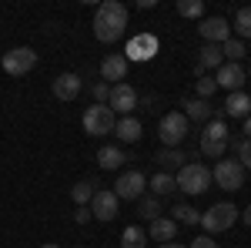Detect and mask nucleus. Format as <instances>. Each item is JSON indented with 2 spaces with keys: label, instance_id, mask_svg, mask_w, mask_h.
Returning <instances> with one entry per match:
<instances>
[{
  "label": "nucleus",
  "instance_id": "1",
  "mask_svg": "<svg viewBox=\"0 0 251 248\" xmlns=\"http://www.w3.org/2000/svg\"><path fill=\"white\" fill-rule=\"evenodd\" d=\"M124 27H127V7L121 3V0H107V3H100L94 14V37L100 44H114L121 34H124Z\"/></svg>",
  "mask_w": 251,
  "mask_h": 248
},
{
  "label": "nucleus",
  "instance_id": "2",
  "mask_svg": "<svg viewBox=\"0 0 251 248\" xmlns=\"http://www.w3.org/2000/svg\"><path fill=\"white\" fill-rule=\"evenodd\" d=\"M174 181H177V191H184V194H204L211 188V168L201 161H188L174 174Z\"/></svg>",
  "mask_w": 251,
  "mask_h": 248
},
{
  "label": "nucleus",
  "instance_id": "3",
  "mask_svg": "<svg viewBox=\"0 0 251 248\" xmlns=\"http://www.w3.org/2000/svg\"><path fill=\"white\" fill-rule=\"evenodd\" d=\"M228 124L221 121V117H211L208 124H204V131H201V154H208L214 161H221V154L228 151Z\"/></svg>",
  "mask_w": 251,
  "mask_h": 248
},
{
  "label": "nucleus",
  "instance_id": "4",
  "mask_svg": "<svg viewBox=\"0 0 251 248\" xmlns=\"http://www.w3.org/2000/svg\"><path fill=\"white\" fill-rule=\"evenodd\" d=\"M238 215H241V211L234 208L231 201H218V205H211V208L201 215V225H204V231H208V235H221V231L234 228Z\"/></svg>",
  "mask_w": 251,
  "mask_h": 248
},
{
  "label": "nucleus",
  "instance_id": "5",
  "mask_svg": "<svg viewBox=\"0 0 251 248\" xmlns=\"http://www.w3.org/2000/svg\"><path fill=\"white\" fill-rule=\"evenodd\" d=\"M188 117L181 114V111H168V114L157 121V138H161V144L164 148H181V141L188 138Z\"/></svg>",
  "mask_w": 251,
  "mask_h": 248
},
{
  "label": "nucleus",
  "instance_id": "6",
  "mask_svg": "<svg viewBox=\"0 0 251 248\" xmlns=\"http://www.w3.org/2000/svg\"><path fill=\"white\" fill-rule=\"evenodd\" d=\"M80 124H84V131L91 134V138H100V134H114V124H117V114L107 108V104H91L84 117H80Z\"/></svg>",
  "mask_w": 251,
  "mask_h": 248
},
{
  "label": "nucleus",
  "instance_id": "7",
  "mask_svg": "<svg viewBox=\"0 0 251 248\" xmlns=\"http://www.w3.org/2000/svg\"><path fill=\"white\" fill-rule=\"evenodd\" d=\"M0 67L10 77L30 74V71L37 67V51H34V47H14V51H7V54L0 57Z\"/></svg>",
  "mask_w": 251,
  "mask_h": 248
},
{
  "label": "nucleus",
  "instance_id": "8",
  "mask_svg": "<svg viewBox=\"0 0 251 248\" xmlns=\"http://www.w3.org/2000/svg\"><path fill=\"white\" fill-rule=\"evenodd\" d=\"M144 188H148V178L137 171H121L117 174V181H114V194H117V201H141L144 198Z\"/></svg>",
  "mask_w": 251,
  "mask_h": 248
},
{
  "label": "nucleus",
  "instance_id": "9",
  "mask_svg": "<svg viewBox=\"0 0 251 248\" xmlns=\"http://www.w3.org/2000/svg\"><path fill=\"white\" fill-rule=\"evenodd\" d=\"M211 181L225 191H241L245 188V168H241L238 161H225V158H221V161L214 165V171H211Z\"/></svg>",
  "mask_w": 251,
  "mask_h": 248
},
{
  "label": "nucleus",
  "instance_id": "10",
  "mask_svg": "<svg viewBox=\"0 0 251 248\" xmlns=\"http://www.w3.org/2000/svg\"><path fill=\"white\" fill-rule=\"evenodd\" d=\"M107 108L114 111V114L121 117H131L134 114V108H137V91L131 87V84H111V97H107Z\"/></svg>",
  "mask_w": 251,
  "mask_h": 248
},
{
  "label": "nucleus",
  "instance_id": "11",
  "mask_svg": "<svg viewBox=\"0 0 251 248\" xmlns=\"http://www.w3.org/2000/svg\"><path fill=\"white\" fill-rule=\"evenodd\" d=\"M117 205H121V201H117V194L111 188H97L87 208H91V218H97V221L107 225V221H114V218H117Z\"/></svg>",
  "mask_w": 251,
  "mask_h": 248
},
{
  "label": "nucleus",
  "instance_id": "12",
  "mask_svg": "<svg viewBox=\"0 0 251 248\" xmlns=\"http://www.w3.org/2000/svg\"><path fill=\"white\" fill-rule=\"evenodd\" d=\"M157 51H161V40H157L154 34H134V37L127 40L124 57H127V64H131V60H151Z\"/></svg>",
  "mask_w": 251,
  "mask_h": 248
},
{
  "label": "nucleus",
  "instance_id": "13",
  "mask_svg": "<svg viewBox=\"0 0 251 248\" xmlns=\"http://www.w3.org/2000/svg\"><path fill=\"white\" fill-rule=\"evenodd\" d=\"M50 91H54L57 101H74V97L84 91V81H80V74H74V71H64V74L54 77Z\"/></svg>",
  "mask_w": 251,
  "mask_h": 248
},
{
  "label": "nucleus",
  "instance_id": "14",
  "mask_svg": "<svg viewBox=\"0 0 251 248\" xmlns=\"http://www.w3.org/2000/svg\"><path fill=\"white\" fill-rule=\"evenodd\" d=\"M198 30H201L204 44H218V47H221L225 40H231V24H228L225 17H204Z\"/></svg>",
  "mask_w": 251,
  "mask_h": 248
},
{
  "label": "nucleus",
  "instance_id": "15",
  "mask_svg": "<svg viewBox=\"0 0 251 248\" xmlns=\"http://www.w3.org/2000/svg\"><path fill=\"white\" fill-rule=\"evenodd\" d=\"M214 81H218V87H225L228 94H234V91H241V87H245V67L225 60V64L214 71Z\"/></svg>",
  "mask_w": 251,
  "mask_h": 248
},
{
  "label": "nucleus",
  "instance_id": "16",
  "mask_svg": "<svg viewBox=\"0 0 251 248\" xmlns=\"http://www.w3.org/2000/svg\"><path fill=\"white\" fill-rule=\"evenodd\" d=\"M124 77H127V57H124V54H107V57L100 60V81L121 84Z\"/></svg>",
  "mask_w": 251,
  "mask_h": 248
},
{
  "label": "nucleus",
  "instance_id": "17",
  "mask_svg": "<svg viewBox=\"0 0 251 248\" xmlns=\"http://www.w3.org/2000/svg\"><path fill=\"white\" fill-rule=\"evenodd\" d=\"M181 108H184L181 114L188 117V121H201V124H208V121L214 117V108H211V101H201V97H191V101H184Z\"/></svg>",
  "mask_w": 251,
  "mask_h": 248
},
{
  "label": "nucleus",
  "instance_id": "18",
  "mask_svg": "<svg viewBox=\"0 0 251 248\" xmlns=\"http://www.w3.org/2000/svg\"><path fill=\"white\" fill-rule=\"evenodd\" d=\"M114 134L124 141V144H137V141H141V134H144V128H141V121L131 114V117H117Z\"/></svg>",
  "mask_w": 251,
  "mask_h": 248
},
{
  "label": "nucleus",
  "instance_id": "19",
  "mask_svg": "<svg viewBox=\"0 0 251 248\" xmlns=\"http://www.w3.org/2000/svg\"><path fill=\"white\" fill-rule=\"evenodd\" d=\"M188 161H191V158L181 151V148H161V151H157V165H161V171H168V174L181 171Z\"/></svg>",
  "mask_w": 251,
  "mask_h": 248
},
{
  "label": "nucleus",
  "instance_id": "20",
  "mask_svg": "<svg viewBox=\"0 0 251 248\" xmlns=\"http://www.w3.org/2000/svg\"><path fill=\"white\" fill-rule=\"evenodd\" d=\"M174 235H177V221L174 218H154L151 225H148V238H154V242H174Z\"/></svg>",
  "mask_w": 251,
  "mask_h": 248
},
{
  "label": "nucleus",
  "instance_id": "21",
  "mask_svg": "<svg viewBox=\"0 0 251 248\" xmlns=\"http://www.w3.org/2000/svg\"><path fill=\"white\" fill-rule=\"evenodd\" d=\"M225 114L228 117H248L251 114V97L245 94V91H234V94H228V101H225Z\"/></svg>",
  "mask_w": 251,
  "mask_h": 248
},
{
  "label": "nucleus",
  "instance_id": "22",
  "mask_svg": "<svg viewBox=\"0 0 251 248\" xmlns=\"http://www.w3.org/2000/svg\"><path fill=\"white\" fill-rule=\"evenodd\" d=\"M124 161H127V158H124V151H121V148H114V144H104V148L97 151V165H100L104 171H117Z\"/></svg>",
  "mask_w": 251,
  "mask_h": 248
},
{
  "label": "nucleus",
  "instance_id": "23",
  "mask_svg": "<svg viewBox=\"0 0 251 248\" xmlns=\"http://www.w3.org/2000/svg\"><path fill=\"white\" fill-rule=\"evenodd\" d=\"M148 188H151V194L154 198H168L171 191H177V181H174V174H168V171H157L151 181H148Z\"/></svg>",
  "mask_w": 251,
  "mask_h": 248
},
{
  "label": "nucleus",
  "instance_id": "24",
  "mask_svg": "<svg viewBox=\"0 0 251 248\" xmlns=\"http://www.w3.org/2000/svg\"><path fill=\"white\" fill-rule=\"evenodd\" d=\"M198 64H201L204 71H208V67H214V71H218V67L225 64V54H221V47H218V44H204V47L198 51Z\"/></svg>",
  "mask_w": 251,
  "mask_h": 248
},
{
  "label": "nucleus",
  "instance_id": "25",
  "mask_svg": "<svg viewBox=\"0 0 251 248\" xmlns=\"http://www.w3.org/2000/svg\"><path fill=\"white\" fill-rule=\"evenodd\" d=\"M94 191H97L94 181H77V185L71 188V198H74V205H77V208H87V205H91V198H94Z\"/></svg>",
  "mask_w": 251,
  "mask_h": 248
},
{
  "label": "nucleus",
  "instance_id": "26",
  "mask_svg": "<svg viewBox=\"0 0 251 248\" xmlns=\"http://www.w3.org/2000/svg\"><path fill=\"white\" fill-rule=\"evenodd\" d=\"M121 248H148V231L127 225V228L121 231Z\"/></svg>",
  "mask_w": 251,
  "mask_h": 248
},
{
  "label": "nucleus",
  "instance_id": "27",
  "mask_svg": "<svg viewBox=\"0 0 251 248\" xmlns=\"http://www.w3.org/2000/svg\"><path fill=\"white\" fill-rule=\"evenodd\" d=\"M137 215H141L144 221H154V218H161V198H154V194H144V198L137 201Z\"/></svg>",
  "mask_w": 251,
  "mask_h": 248
},
{
  "label": "nucleus",
  "instance_id": "28",
  "mask_svg": "<svg viewBox=\"0 0 251 248\" xmlns=\"http://www.w3.org/2000/svg\"><path fill=\"white\" fill-rule=\"evenodd\" d=\"M171 215L177 225H201V211H194L191 205H174Z\"/></svg>",
  "mask_w": 251,
  "mask_h": 248
},
{
  "label": "nucleus",
  "instance_id": "29",
  "mask_svg": "<svg viewBox=\"0 0 251 248\" xmlns=\"http://www.w3.org/2000/svg\"><path fill=\"white\" fill-rule=\"evenodd\" d=\"M221 54L228 57V64H241V60H245V40H238V37L225 40V44H221Z\"/></svg>",
  "mask_w": 251,
  "mask_h": 248
},
{
  "label": "nucleus",
  "instance_id": "30",
  "mask_svg": "<svg viewBox=\"0 0 251 248\" xmlns=\"http://www.w3.org/2000/svg\"><path fill=\"white\" fill-rule=\"evenodd\" d=\"M231 30L238 34V40H248L251 37V7H241V10H238Z\"/></svg>",
  "mask_w": 251,
  "mask_h": 248
},
{
  "label": "nucleus",
  "instance_id": "31",
  "mask_svg": "<svg viewBox=\"0 0 251 248\" xmlns=\"http://www.w3.org/2000/svg\"><path fill=\"white\" fill-rule=\"evenodd\" d=\"M181 17H204V0H177Z\"/></svg>",
  "mask_w": 251,
  "mask_h": 248
},
{
  "label": "nucleus",
  "instance_id": "32",
  "mask_svg": "<svg viewBox=\"0 0 251 248\" xmlns=\"http://www.w3.org/2000/svg\"><path fill=\"white\" fill-rule=\"evenodd\" d=\"M234 151H238V165L245 168V171H251V141L245 138V141H234Z\"/></svg>",
  "mask_w": 251,
  "mask_h": 248
},
{
  "label": "nucleus",
  "instance_id": "33",
  "mask_svg": "<svg viewBox=\"0 0 251 248\" xmlns=\"http://www.w3.org/2000/svg\"><path fill=\"white\" fill-rule=\"evenodd\" d=\"M91 94H94V104H107L111 84H107V81H97V84H91Z\"/></svg>",
  "mask_w": 251,
  "mask_h": 248
},
{
  "label": "nucleus",
  "instance_id": "34",
  "mask_svg": "<svg viewBox=\"0 0 251 248\" xmlns=\"http://www.w3.org/2000/svg\"><path fill=\"white\" fill-rule=\"evenodd\" d=\"M214 87H218V81H214V77H201V81H198V97H201V101H208V97L214 94Z\"/></svg>",
  "mask_w": 251,
  "mask_h": 248
},
{
  "label": "nucleus",
  "instance_id": "35",
  "mask_svg": "<svg viewBox=\"0 0 251 248\" xmlns=\"http://www.w3.org/2000/svg\"><path fill=\"white\" fill-rule=\"evenodd\" d=\"M191 248H218V242H214L211 235H201V238H194Z\"/></svg>",
  "mask_w": 251,
  "mask_h": 248
},
{
  "label": "nucleus",
  "instance_id": "36",
  "mask_svg": "<svg viewBox=\"0 0 251 248\" xmlns=\"http://www.w3.org/2000/svg\"><path fill=\"white\" fill-rule=\"evenodd\" d=\"M74 221H77V225H87V221H91V208H77L74 211Z\"/></svg>",
  "mask_w": 251,
  "mask_h": 248
},
{
  "label": "nucleus",
  "instance_id": "37",
  "mask_svg": "<svg viewBox=\"0 0 251 248\" xmlns=\"http://www.w3.org/2000/svg\"><path fill=\"white\" fill-rule=\"evenodd\" d=\"M241 221H245V225H248V228H251V205H248V208H245V211H241Z\"/></svg>",
  "mask_w": 251,
  "mask_h": 248
},
{
  "label": "nucleus",
  "instance_id": "38",
  "mask_svg": "<svg viewBox=\"0 0 251 248\" xmlns=\"http://www.w3.org/2000/svg\"><path fill=\"white\" fill-rule=\"evenodd\" d=\"M241 134H248V141H251V114L245 117V128H241Z\"/></svg>",
  "mask_w": 251,
  "mask_h": 248
},
{
  "label": "nucleus",
  "instance_id": "39",
  "mask_svg": "<svg viewBox=\"0 0 251 248\" xmlns=\"http://www.w3.org/2000/svg\"><path fill=\"white\" fill-rule=\"evenodd\" d=\"M161 248H184V245H181V242H164Z\"/></svg>",
  "mask_w": 251,
  "mask_h": 248
},
{
  "label": "nucleus",
  "instance_id": "40",
  "mask_svg": "<svg viewBox=\"0 0 251 248\" xmlns=\"http://www.w3.org/2000/svg\"><path fill=\"white\" fill-rule=\"evenodd\" d=\"M40 248H60V245H57V242H44Z\"/></svg>",
  "mask_w": 251,
  "mask_h": 248
},
{
  "label": "nucleus",
  "instance_id": "41",
  "mask_svg": "<svg viewBox=\"0 0 251 248\" xmlns=\"http://www.w3.org/2000/svg\"><path fill=\"white\" fill-rule=\"evenodd\" d=\"M77 248H84V245H77Z\"/></svg>",
  "mask_w": 251,
  "mask_h": 248
}]
</instances>
